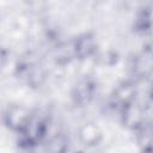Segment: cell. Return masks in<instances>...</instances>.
Here are the masks:
<instances>
[{
  "label": "cell",
  "instance_id": "cell-3",
  "mask_svg": "<svg viewBox=\"0 0 153 153\" xmlns=\"http://www.w3.org/2000/svg\"><path fill=\"white\" fill-rule=\"evenodd\" d=\"M75 48H76V51L80 56L88 55L93 49V41L90 37H82L76 42Z\"/></svg>",
  "mask_w": 153,
  "mask_h": 153
},
{
  "label": "cell",
  "instance_id": "cell-4",
  "mask_svg": "<svg viewBox=\"0 0 153 153\" xmlns=\"http://www.w3.org/2000/svg\"><path fill=\"white\" fill-rule=\"evenodd\" d=\"M152 93H153V88H152Z\"/></svg>",
  "mask_w": 153,
  "mask_h": 153
},
{
  "label": "cell",
  "instance_id": "cell-2",
  "mask_svg": "<svg viewBox=\"0 0 153 153\" xmlns=\"http://www.w3.org/2000/svg\"><path fill=\"white\" fill-rule=\"evenodd\" d=\"M135 72L140 76H147L153 72V51L145 50L135 60Z\"/></svg>",
  "mask_w": 153,
  "mask_h": 153
},
{
  "label": "cell",
  "instance_id": "cell-1",
  "mask_svg": "<svg viewBox=\"0 0 153 153\" xmlns=\"http://www.w3.org/2000/svg\"><path fill=\"white\" fill-rule=\"evenodd\" d=\"M5 122L8 128L16 130H23L30 122V117L27 111L23 106L14 105L12 108H8L5 115Z\"/></svg>",
  "mask_w": 153,
  "mask_h": 153
}]
</instances>
